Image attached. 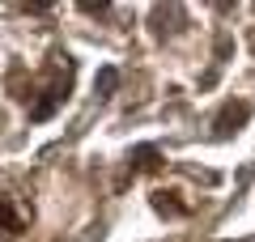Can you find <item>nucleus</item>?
Returning <instances> with one entry per match:
<instances>
[{"instance_id":"1","label":"nucleus","mask_w":255,"mask_h":242,"mask_svg":"<svg viewBox=\"0 0 255 242\" xmlns=\"http://www.w3.org/2000/svg\"><path fill=\"white\" fill-rule=\"evenodd\" d=\"M30 221H34L30 196L17 187V183L0 179V238H13V234H21Z\"/></svg>"}]
</instances>
